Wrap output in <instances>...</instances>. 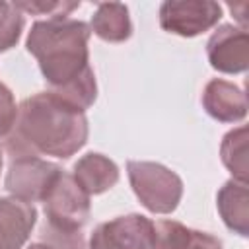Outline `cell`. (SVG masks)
<instances>
[{"label":"cell","mask_w":249,"mask_h":249,"mask_svg":"<svg viewBox=\"0 0 249 249\" xmlns=\"http://www.w3.org/2000/svg\"><path fill=\"white\" fill-rule=\"evenodd\" d=\"M88 140L86 113L51 91L35 93L18 105V119L4 138L10 161L21 158H70Z\"/></svg>","instance_id":"obj_1"},{"label":"cell","mask_w":249,"mask_h":249,"mask_svg":"<svg viewBox=\"0 0 249 249\" xmlns=\"http://www.w3.org/2000/svg\"><path fill=\"white\" fill-rule=\"evenodd\" d=\"M88 23L72 18H54L35 21L27 35V51L37 58L41 74L49 86L47 91H60L80 78L89 66Z\"/></svg>","instance_id":"obj_2"},{"label":"cell","mask_w":249,"mask_h":249,"mask_svg":"<svg viewBox=\"0 0 249 249\" xmlns=\"http://www.w3.org/2000/svg\"><path fill=\"white\" fill-rule=\"evenodd\" d=\"M128 179L136 198L154 214H169L177 208L183 196V181L169 167L154 161L126 163Z\"/></svg>","instance_id":"obj_3"},{"label":"cell","mask_w":249,"mask_h":249,"mask_svg":"<svg viewBox=\"0 0 249 249\" xmlns=\"http://www.w3.org/2000/svg\"><path fill=\"white\" fill-rule=\"evenodd\" d=\"M45 224L62 231H84L89 218V195L64 169L49 189L45 200Z\"/></svg>","instance_id":"obj_4"},{"label":"cell","mask_w":249,"mask_h":249,"mask_svg":"<svg viewBox=\"0 0 249 249\" xmlns=\"http://www.w3.org/2000/svg\"><path fill=\"white\" fill-rule=\"evenodd\" d=\"M154 222L142 214L117 216L95 226L88 249H152Z\"/></svg>","instance_id":"obj_5"},{"label":"cell","mask_w":249,"mask_h":249,"mask_svg":"<svg viewBox=\"0 0 249 249\" xmlns=\"http://www.w3.org/2000/svg\"><path fill=\"white\" fill-rule=\"evenodd\" d=\"M222 6L208 0H169L160 6V25L179 37H196L218 23Z\"/></svg>","instance_id":"obj_6"},{"label":"cell","mask_w":249,"mask_h":249,"mask_svg":"<svg viewBox=\"0 0 249 249\" xmlns=\"http://www.w3.org/2000/svg\"><path fill=\"white\" fill-rule=\"evenodd\" d=\"M60 171L62 167L43 158H21L10 161L4 185L8 193L19 200L29 204L43 202Z\"/></svg>","instance_id":"obj_7"},{"label":"cell","mask_w":249,"mask_h":249,"mask_svg":"<svg viewBox=\"0 0 249 249\" xmlns=\"http://www.w3.org/2000/svg\"><path fill=\"white\" fill-rule=\"evenodd\" d=\"M210 66L224 74H237L249 64V35L245 29L222 25L206 43Z\"/></svg>","instance_id":"obj_8"},{"label":"cell","mask_w":249,"mask_h":249,"mask_svg":"<svg viewBox=\"0 0 249 249\" xmlns=\"http://www.w3.org/2000/svg\"><path fill=\"white\" fill-rule=\"evenodd\" d=\"M37 222V208L16 196L0 198V249H21Z\"/></svg>","instance_id":"obj_9"},{"label":"cell","mask_w":249,"mask_h":249,"mask_svg":"<svg viewBox=\"0 0 249 249\" xmlns=\"http://www.w3.org/2000/svg\"><path fill=\"white\" fill-rule=\"evenodd\" d=\"M202 107L204 111L222 123L241 121L247 113V101L243 91L228 80L214 78L206 84L202 91Z\"/></svg>","instance_id":"obj_10"},{"label":"cell","mask_w":249,"mask_h":249,"mask_svg":"<svg viewBox=\"0 0 249 249\" xmlns=\"http://www.w3.org/2000/svg\"><path fill=\"white\" fill-rule=\"evenodd\" d=\"M74 181L91 196L113 189L119 181V167L103 154L89 152L82 156L72 167Z\"/></svg>","instance_id":"obj_11"},{"label":"cell","mask_w":249,"mask_h":249,"mask_svg":"<svg viewBox=\"0 0 249 249\" xmlns=\"http://www.w3.org/2000/svg\"><path fill=\"white\" fill-rule=\"evenodd\" d=\"M156 237L152 249H222V241L206 231L191 230L175 220L154 222Z\"/></svg>","instance_id":"obj_12"},{"label":"cell","mask_w":249,"mask_h":249,"mask_svg":"<svg viewBox=\"0 0 249 249\" xmlns=\"http://www.w3.org/2000/svg\"><path fill=\"white\" fill-rule=\"evenodd\" d=\"M216 206L218 212L224 220V224L237 231L239 235H247V228H249V191H247V183L231 179L228 181L218 196H216Z\"/></svg>","instance_id":"obj_13"},{"label":"cell","mask_w":249,"mask_h":249,"mask_svg":"<svg viewBox=\"0 0 249 249\" xmlns=\"http://www.w3.org/2000/svg\"><path fill=\"white\" fill-rule=\"evenodd\" d=\"M91 29L101 41L123 43L132 35L128 8L121 2H101L91 16Z\"/></svg>","instance_id":"obj_14"},{"label":"cell","mask_w":249,"mask_h":249,"mask_svg":"<svg viewBox=\"0 0 249 249\" xmlns=\"http://www.w3.org/2000/svg\"><path fill=\"white\" fill-rule=\"evenodd\" d=\"M222 161L237 181L247 183V128L239 126L224 136Z\"/></svg>","instance_id":"obj_15"},{"label":"cell","mask_w":249,"mask_h":249,"mask_svg":"<svg viewBox=\"0 0 249 249\" xmlns=\"http://www.w3.org/2000/svg\"><path fill=\"white\" fill-rule=\"evenodd\" d=\"M23 31V14L14 2L0 0V53L12 49Z\"/></svg>","instance_id":"obj_16"},{"label":"cell","mask_w":249,"mask_h":249,"mask_svg":"<svg viewBox=\"0 0 249 249\" xmlns=\"http://www.w3.org/2000/svg\"><path fill=\"white\" fill-rule=\"evenodd\" d=\"M14 4L21 14L47 16V19L68 18L76 8H80V2H14Z\"/></svg>","instance_id":"obj_17"},{"label":"cell","mask_w":249,"mask_h":249,"mask_svg":"<svg viewBox=\"0 0 249 249\" xmlns=\"http://www.w3.org/2000/svg\"><path fill=\"white\" fill-rule=\"evenodd\" d=\"M18 119V105L14 93L0 82V138H6Z\"/></svg>","instance_id":"obj_18"},{"label":"cell","mask_w":249,"mask_h":249,"mask_svg":"<svg viewBox=\"0 0 249 249\" xmlns=\"http://www.w3.org/2000/svg\"><path fill=\"white\" fill-rule=\"evenodd\" d=\"M29 249H51L49 245H45V243H33Z\"/></svg>","instance_id":"obj_19"},{"label":"cell","mask_w":249,"mask_h":249,"mask_svg":"<svg viewBox=\"0 0 249 249\" xmlns=\"http://www.w3.org/2000/svg\"><path fill=\"white\" fill-rule=\"evenodd\" d=\"M0 171H2V148H0Z\"/></svg>","instance_id":"obj_20"}]
</instances>
